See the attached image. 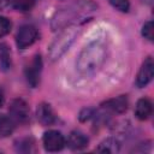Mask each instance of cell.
Listing matches in <instances>:
<instances>
[{
  "instance_id": "obj_1",
  "label": "cell",
  "mask_w": 154,
  "mask_h": 154,
  "mask_svg": "<svg viewBox=\"0 0 154 154\" xmlns=\"http://www.w3.org/2000/svg\"><path fill=\"white\" fill-rule=\"evenodd\" d=\"M96 7V4L91 0H73L55 12L51 22V28L57 31L71 25L81 24L88 20Z\"/></svg>"
},
{
  "instance_id": "obj_2",
  "label": "cell",
  "mask_w": 154,
  "mask_h": 154,
  "mask_svg": "<svg viewBox=\"0 0 154 154\" xmlns=\"http://www.w3.org/2000/svg\"><path fill=\"white\" fill-rule=\"evenodd\" d=\"M106 57L105 47L99 42H93L84 47V49L78 55L76 67L79 71V73L88 76L94 72H96Z\"/></svg>"
},
{
  "instance_id": "obj_3",
  "label": "cell",
  "mask_w": 154,
  "mask_h": 154,
  "mask_svg": "<svg viewBox=\"0 0 154 154\" xmlns=\"http://www.w3.org/2000/svg\"><path fill=\"white\" fill-rule=\"evenodd\" d=\"M76 35H77V30L73 28L67 26V28L63 29V31L59 34V36H57V38L49 46V49H48L49 58L52 60L59 59L72 45Z\"/></svg>"
},
{
  "instance_id": "obj_4",
  "label": "cell",
  "mask_w": 154,
  "mask_h": 154,
  "mask_svg": "<svg viewBox=\"0 0 154 154\" xmlns=\"http://www.w3.org/2000/svg\"><path fill=\"white\" fill-rule=\"evenodd\" d=\"M38 37V32L34 25L25 24L22 25L16 35V43L19 49H24L31 46Z\"/></svg>"
},
{
  "instance_id": "obj_5",
  "label": "cell",
  "mask_w": 154,
  "mask_h": 154,
  "mask_svg": "<svg viewBox=\"0 0 154 154\" xmlns=\"http://www.w3.org/2000/svg\"><path fill=\"white\" fill-rule=\"evenodd\" d=\"M8 112H10L11 118L16 123H19V124L26 123L29 120V118H30L29 107H28L26 102L24 100H22V99L12 100V102L10 103V107H8Z\"/></svg>"
},
{
  "instance_id": "obj_6",
  "label": "cell",
  "mask_w": 154,
  "mask_h": 154,
  "mask_svg": "<svg viewBox=\"0 0 154 154\" xmlns=\"http://www.w3.org/2000/svg\"><path fill=\"white\" fill-rule=\"evenodd\" d=\"M42 142H43V147L47 152H59L66 144L64 135L57 130H49V131L45 132Z\"/></svg>"
},
{
  "instance_id": "obj_7",
  "label": "cell",
  "mask_w": 154,
  "mask_h": 154,
  "mask_svg": "<svg viewBox=\"0 0 154 154\" xmlns=\"http://www.w3.org/2000/svg\"><path fill=\"white\" fill-rule=\"evenodd\" d=\"M41 72H42V59L40 54H36L25 67V77L30 87L35 88L38 84Z\"/></svg>"
},
{
  "instance_id": "obj_8",
  "label": "cell",
  "mask_w": 154,
  "mask_h": 154,
  "mask_svg": "<svg viewBox=\"0 0 154 154\" xmlns=\"http://www.w3.org/2000/svg\"><path fill=\"white\" fill-rule=\"evenodd\" d=\"M153 76H154V61H153L152 57H148L143 61V64H142V66L137 73L136 85L138 88L146 87L147 84L150 83V81L153 79Z\"/></svg>"
},
{
  "instance_id": "obj_9",
  "label": "cell",
  "mask_w": 154,
  "mask_h": 154,
  "mask_svg": "<svg viewBox=\"0 0 154 154\" xmlns=\"http://www.w3.org/2000/svg\"><path fill=\"white\" fill-rule=\"evenodd\" d=\"M128 105H129V101H128L126 95H120V96H117L114 99H109L106 102H103L102 108L106 109L107 112L120 114L128 109Z\"/></svg>"
},
{
  "instance_id": "obj_10",
  "label": "cell",
  "mask_w": 154,
  "mask_h": 154,
  "mask_svg": "<svg viewBox=\"0 0 154 154\" xmlns=\"http://www.w3.org/2000/svg\"><path fill=\"white\" fill-rule=\"evenodd\" d=\"M36 117H37V120L42 125H52L55 123V119H57L52 106L49 103H46V102H41L37 106Z\"/></svg>"
},
{
  "instance_id": "obj_11",
  "label": "cell",
  "mask_w": 154,
  "mask_h": 154,
  "mask_svg": "<svg viewBox=\"0 0 154 154\" xmlns=\"http://www.w3.org/2000/svg\"><path fill=\"white\" fill-rule=\"evenodd\" d=\"M88 137L85 136V134H83L82 131H72L69 137H67V147L72 150H81L83 148H85L88 146Z\"/></svg>"
},
{
  "instance_id": "obj_12",
  "label": "cell",
  "mask_w": 154,
  "mask_h": 154,
  "mask_svg": "<svg viewBox=\"0 0 154 154\" xmlns=\"http://www.w3.org/2000/svg\"><path fill=\"white\" fill-rule=\"evenodd\" d=\"M153 112V105L149 99L142 97L137 101L136 108H135V116L140 120H147Z\"/></svg>"
},
{
  "instance_id": "obj_13",
  "label": "cell",
  "mask_w": 154,
  "mask_h": 154,
  "mask_svg": "<svg viewBox=\"0 0 154 154\" xmlns=\"http://www.w3.org/2000/svg\"><path fill=\"white\" fill-rule=\"evenodd\" d=\"M120 144L117 140L114 138H107L103 142L100 143V146L95 149V152H100V153H117L119 152Z\"/></svg>"
},
{
  "instance_id": "obj_14",
  "label": "cell",
  "mask_w": 154,
  "mask_h": 154,
  "mask_svg": "<svg viewBox=\"0 0 154 154\" xmlns=\"http://www.w3.org/2000/svg\"><path fill=\"white\" fill-rule=\"evenodd\" d=\"M14 130V120L7 116H0V136L7 137Z\"/></svg>"
},
{
  "instance_id": "obj_15",
  "label": "cell",
  "mask_w": 154,
  "mask_h": 154,
  "mask_svg": "<svg viewBox=\"0 0 154 154\" xmlns=\"http://www.w3.org/2000/svg\"><path fill=\"white\" fill-rule=\"evenodd\" d=\"M11 67V53L6 43L0 45V69L6 71Z\"/></svg>"
},
{
  "instance_id": "obj_16",
  "label": "cell",
  "mask_w": 154,
  "mask_h": 154,
  "mask_svg": "<svg viewBox=\"0 0 154 154\" xmlns=\"http://www.w3.org/2000/svg\"><path fill=\"white\" fill-rule=\"evenodd\" d=\"M34 147H35V142L32 138H22L18 141L17 150L24 152V153H30V152H35Z\"/></svg>"
},
{
  "instance_id": "obj_17",
  "label": "cell",
  "mask_w": 154,
  "mask_h": 154,
  "mask_svg": "<svg viewBox=\"0 0 154 154\" xmlns=\"http://www.w3.org/2000/svg\"><path fill=\"white\" fill-rule=\"evenodd\" d=\"M12 1V5L14 8H17L18 11H29L35 0H11Z\"/></svg>"
},
{
  "instance_id": "obj_18",
  "label": "cell",
  "mask_w": 154,
  "mask_h": 154,
  "mask_svg": "<svg viewBox=\"0 0 154 154\" xmlns=\"http://www.w3.org/2000/svg\"><path fill=\"white\" fill-rule=\"evenodd\" d=\"M109 2L116 10H118L120 12H128L130 8L129 0H109Z\"/></svg>"
},
{
  "instance_id": "obj_19",
  "label": "cell",
  "mask_w": 154,
  "mask_h": 154,
  "mask_svg": "<svg viewBox=\"0 0 154 154\" xmlns=\"http://www.w3.org/2000/svg\"><path fill=\"white\" fill-rule=\"evenodd\" d=\"M11 26H12V24H11V20L8 18L0 17V37L7 35L11 30Z\"/></svg>"
},
{
  "instance_id": "obj_20",
  "label": "cell",
  "mask_w": 154,
  "mask_h": 154,
  "mask_svg": "<svg viewBox=\"0 0 154 154\" xmlns=\"http://www.w3.org/2000/svg\"><path fill=\"white\" fill-rule=\"evenodd\" d=\"M142 35H143V36H144L147 40L153 41L154 30H153V22H152V20L147 22V23L143 25V28H142Z\"/></svg>"
},
{
  "instance_id": "obj_21",
  "label": "cell",
  "mask_w": 154,
  "mask_h": 154,
  "mask_svg": "<svg viewBox=\"0 0 154 154\" xmlns=\"http://www.w3.org/2000/svg\"><path fill=\"white\" fill-rule=\"evenodd\" d=\"M8 4V0H0V11Z\"/></svg>"
},
{
  "instance_id": "obj_22",
  "label": "cell",
  "mask_w": 154,
  "mask_h": 154,
  "mask_svg": "<svg viewBox=\"0 0 154 154\" xmlns=\"http://www.w3.org/2000/svg\"><path fill=\"white\" fill-rule=\"evenodd\" d=\"M2 103H4V93H2V90L0 89V107L2 106Z\"/></svg>"
},
{
  "instance_id": "obj_23",
  "label": "cell",
  "mask_w": 154,
  "mask_h": 154,
  "mask_svg": "<svg viewBox=\"0 0 154 154\" xmlns=\"http://www.w3.org/2000/svg\"><path fill=\"white\" fill-rule=\"evenodd\" d=\"M142 2H144V4H147V5H150V4L153 2V0H142Z\"/></svg>"
}]
</instances>
